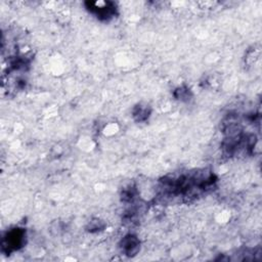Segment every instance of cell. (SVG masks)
Segmentation results:
<instances>
[{
  "label": "cell",
  "mask_w": 262,
  "mask_h": 262,
  "mask_svg": "<svg viewBox=\"0 0 262 262\" xmlns=\"http://www.w3.org/2000/svg\"><path fill=\"white\" fill-rule=\"evenodd\" d=\"M25 239V233L23 229L15 228L10 233H8L7 237L4 239V248L8 249V252L13 250H18L22 247Z\"/></svg>",
  "instance_id": "1"
},
{
  "label": "cell",
  "mask_w": 262,
  "mask_h": 262,
  "mask_svg": "<svg viewBox=\"0 0 262 262\" xmlns=\"http://www.w3.org/2000/svg\"><path fill=\"white\" fill-rule=\"evenodd\" d=\"M90 11L100 18H110L114 15L115 9L111 3H90Z\"/></svg>",
  "instance_id": "2"
},
{
  "label": "cell",
  "mask_w": 262,
  "mask_h": 262,
  "mask_svg": "<svg viewBox=\"0 0 262 262\" xmlns=\"http://www.w3.org/2000/svg\"><path fill=\"white\" fill-rule=\"evenodd\" d=\"M122 249L124 250V252L131 256V255H135L137 254V252L139 251L140 249V242L139 240L136 238V237H133V236H129V237H126L124 240H123V243H122Z\"/></svg>",
  "instance_id": "3"
}]
</instances>
